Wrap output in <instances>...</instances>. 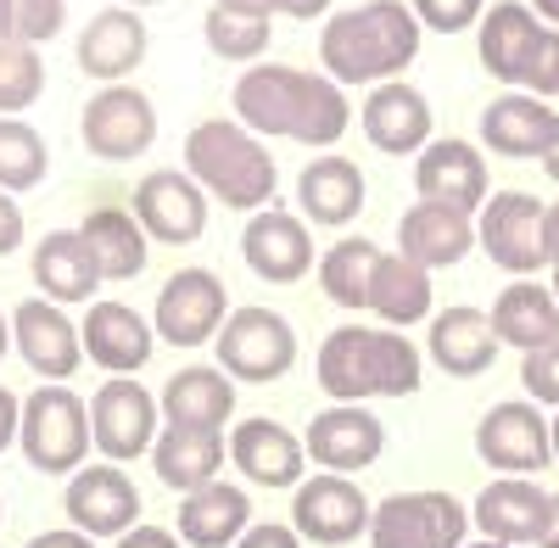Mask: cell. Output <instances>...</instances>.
I'll use <instances>...</instances> for the list:
<instances>
[{
  "mask_svg": "<svg viewBox=\"0 0 559 548\" xmlns=\"http://www.w3.org/2000/svg\"><path fill=\"white\" fill-rule=\"evenodd\" d=\"M79 342H84V358H96L107 376H134L140 364L152 358V347H157L152 325L129 302H90Z\"/></svg>",
  "mask_w": 559,
  "mask_h": 548,
  "instance_id": "cell-23",
  "label": "cell"
},
{
  "mask_svg": "<svg viewBox=\"0 0 559 548\" xmlns=\"http://www.w3.org/2000/svg\"><path fill=\"white\" fill-rule=\"evenodd\" d=\"M543 168H548V179H554V186H559V134H554V146L543 152Z\"/></svg>",
  "mask_w": 559,
  "mask_h": 548,
  "instance_id": "cell-53",
  "label": "cell"
},
{
  "mask_svg": "<svg viewBox=\"0 0 559 548\" xmlns=\"http://www.w3.org/2000/svg\"><path fill=\"white\" fill-rule=\"evenodd\" d=\"M521 386H526L532 403H554L559 408V342H548V347L521 358Z\"/></svg>",
  "mask_w": 559,
  "mask_h": 548,
  "instance_id": "cell-42",
  "label": "cell"
},
{
  "mask_svg": "<svg viewBox=\"0 0 559 548\" xmlns=\"http://www.w3.org/2000/svg\"><path fill=\"white\" fill-rule=\"evenodd\" d=\"M247 526H252V504H247V487L236 481H207L185 492L179 504V543L191 548H236Z\"/></svg>",
  "mask_w": 559,
  "mask_h": 548,
  "instance_id": "cell-27",
  "label": "cell"
},
{
  "mask_svg": "<svg viewBox=\"0 0 559 548\" xmlns=\"http://www.w3.org/2000/svg\"><path fill=\"white\" fill-rule=\"evenodd\" d=\"M559 134V118L548 102L526 96V90H509L481 112V146L498 157H543Z\"/></svg>",
  "mask_w": 559,
  "mask_h": 548,
  "instance_id": "cell-26",
  "label": "cell"
},
{
  "mask_svg": "<svg viewBox=\"0 0 559 548\" xmlns=\"http://www.w3.org/2000/svg\"><path fill=\"white\" fill-rule=\"evenodd\" d=\"M17 426H23V403H17L7 386H0V453L17 442Z\"/></svg>",
  "mask_w": 559,
  "mask_h": 548,
  "instance_id": "cell-48",
  "label": "cell"
},
{
  "mask_svg": "<svg viewBox=\"0 0 559 548\" xmlns=\"http://www.w3.org/2000/svg\"><path fill=\"white\" fill-rule=\"evenodd\" d=\"M224 319H229V291L218 274L213 269H179L157 291L152 331L168 347H202V342H213V331H224Z\"/></svg>",
  "mask_w": 559,
  "mask_h": 548,
  "instance_id": "cell-11",
  "label": "cell"
},
{
  "mask_svg": "<svg viewBox=\"0 0 559 548\" xmlns=\"http://www.w3.org/2000/svg\"><path fill=\"white\" fill-rule=\"evenodd\" d=\"M123 7H152V0H123Z\"/></svg>",
  "mask_w": 559,
  "mask_h": 548,
  "instance_id": "cell-58",
  "label": "cell"
},
{
  "mask_svg": "<svg viewBox=\"0 0 559 548\" xmlns=\"http://www.w3.org/2000/svg\"><path fill=\"white\" fill-rule=\"evenodd\" d=\"M408 12L419 17V28H437V34H459L481 17V0H408Z\"/></svg>",
  "mask_w": 559,
  "mask_h": 548,
  "instance_id": "cell-43",
  "label": "cell"
},
{
  "mask_svg": "<svg viewBox=\"0 0 559 548\" xmlns=\"http://www.w3.org/2000/svg\"><path fill=\"white\" fill-rule=\"evenodd\" d=\"M302 448H308V460L324 476H353V470L381 460L386 426L369 415V408H358V403H336V408H324V415L308 420V442Z\"/></svg>",
  "mask_w": 559,
  "mask_h": 548,
  "instance_id": "cell-17",
  "label": "cell"
},
{
  "mask_svg": "<svg viewBox=\"0 0 559 548\" xmlns=\"http://www.w3.org/2000/svg\"><path fill=\"white\" fill-rule=\"evenodd\" d=\"M476 236H481V252L498 269L521 274V281H532V274L548 263L543 258V202L532 191H498V196H487Z\"/></svg>",
  "mask_w": 559,
  "mask_h": 548,
  "instance_id": "cell-12",
  "label": "cell"
},
{
  "mask_svg": "<svg viewBox=\"0 0 559 548\" xmlns=\"http://www.w3.org/2000/svg\"><path fill=\"white\" fill-rule=\"evenodd\" d=\"M146 57V23H140L129 7H107L90 17V28L79 34V68L90 79H107V84H123V73L140 68Z\"/></svg>",
  "mask_w": 559,
  "mask_h": 548,
  "instance_id": "cell-29",
  "label": "cell"
},
{
  "mask_svg": "<svg viewBox=\"0 0 559 548\" xmlns=\"http://www.w3.org/2000/svg\"><path fill=\"white\" fill-rule=\"evenodd\" d=\"M229 460H236L241 476H252L258 487H297L302 481V460H308V448L280 426V420H241L236 437H229Z\"/></svg>",
  "mask_w": 559,
  "mask_h": 548,
  "instance_id": "cell-24",
  "label": "cell"
},
{
  "mask_svg": "<svg viewBox=\"0 0 559 548\" xmlns=\"http://www.w3.org/2000/svg\"><path fill=\"white\" fill-rule=\"evenodd\" d=\"M319 386L336 403L364 397H408L419 386V347L397 331L342 325L319 342Z\"/></svg>",
  "mask_w": 559,
  "mask_h": 548,
  "instance_id": "cell-3",
  "label": "cell"
},
{
  "mask_svg": "<svg viewBox=\"0 0 559 548\" xmlns=\"http://www.w3.org/2000/svg\"><path fill=\"white\" fill-rule=\"evenodd\" d=\"M134 224L146 236L168 241V247H185V241H197L207 230V191L197 186L191 174H179V168H157L146 174L134 186V202H129Z\"/></svg>",
  "mask_w": 559,
  "mask_h": 548,
  "instance_id": "cell-13",
  "label": "cell"
},
{
  "mask_svg": "<svg viewBox=\"0 0 559 548\" xmlns=\"http://www.w3.org/2000/svg\"><path fill=\"white\" fill-rule=\"evenodd\" d=\"M419 17L408 0H364L353 12H336L319 34L324 79L336 84H386L419 57Z\"/></svg>",
  "mask_w": 559,
  "mask_h": 548,
  "instance_id": "cell-2",
  "label": "cell"
},
{
  "mask_svg": "<svg viewBox=\"0 0 559 548\" xmlns=\"http://www.w3.org/2000/svg\"><path fill=\"white\" fill-rule=\"evenodd\" d=\"M68 23L62 0H12V45H45Z\"/></svg>",
  "mask_w": 559,
  "mask_h": 548,
  "instance_id": "cell-41",
  "label": "cell"
},
{
  "mask_svg": "<svg viewBox=\"0 0 559 548\" xmlns=\"http://www.w3.org/2000/svg\"><path fill=\"white\" fill-rule=\"evenodd\" d=\"M213 7L247 12V17H274V12H286V17H319V12H331V0H213Z\"/></svg>",
  "mask_w": 559,
  "mask_h": 548,
  "instance_id": "cell-44",
  "label": "cell"
},
{
  "mask_svg": "<svg viewBox=\"0 0 559 548\" xmlns=\"http://www.w3.org/2000/svg\"><path fill=\"white\" fill-rule=\"evenodd\" d=\"M431 358H437V370L448 376H481L492 370V358H498V336H492V319L481 308H442L431 319Z\"/></svg>",
  "mask_w": 559,
  "mask_h": 548,
  "instance_id": "cell-32",
  "label": "cell"
},
{
  "mask_svg": "<svg viewBox=\"0 0 559 548\" xmlns=\"http://www.w3.org/2000/svg\"><path fill=\"white\" fill-rule=\"evenodd\" d=\"M79 236L96 252L102 281H134V274L146 269V230H140L134 213H123V207H96L84 218Z\"/></svg>",
  "mask_w": 559,
  "mask_h": 548,
  "instance_id": "cell-36",
  "label": "cell"
},
{
  "mask_svg": "<svg viewBox=\"0 0 559 548\" xmlns=\"http://www.w3.org/2000/svg\"><path fill=\"white\" fill-rule=\"evenodd\" d=\"M476 453H481V465H492L503 476H537L554 465V431L532 397H509L481 415Z\"/></svg>",
  "mask_w": 559,
  "mask_h": 548,
  "instance_id": "cell-9",
  "label": "cell"
},
{
  "mask_svg": "<svg viewBox=\"0 0 559 548\" xmlns=\"http://www.w3.org/2000/svg\"><path fill=\"white\" fill-rule=\"evenodd\" d=\"M62 510H68L73 532H84V537H123L140 521V487L118 465H90V470L68 476Z\"/></svg>",
  "mask_w": 559,
  "mask_h": 548,
  "instance_id": "cell-16",
  "label": "cell"
},
{
  "mask_svg": "<svg viewBox=\"0 0 559 548\" xmlns=\"http://www.w3.org/2000/svg\"><path fill=\"white\" fill-rule=\"evenodd\" d=\"M481 68L526 96H559V28H548L526 0H498L481 12Z\"/></svg>",
  "mask_w": 559,
  "mask_h": 548,
  "instance_id": "cell-5",
  "label": "cell"
},
{
  "mask_svg": "<svg viewBox=\"0 0 559 548\" xmlns=\"http://www.w3.org/2000/svg\"><path fill=\"white\" fill-rule=\"evenodd\" d=\"M369 308H376L392 331L419 325L431 313V269L408 263L403 252H381L376 274H369Z\"/></svg>",
  "mask_w": 559,
  "mask_h": 548,
  "instance_id": "cell-35",
  "label": "cell"
},
{
  "mask_svg": "<svg viewBox=\"0 0 559 548\" xmlns=\"http://www.w3.org/2000/svg\"><path fill=\"white\" fill-rule=\"evenodd\" d=\"M236 118L258 134H286L302 146H336L347 134V96L336 79L258 62L236 79Z\"/></svg>",
  "mask_w": 559,
  "mask_h": 548,
  "instance_id": "cell-1",
  "label": "cell"
},
{
  "mask_svg": "<svg viewBox=\"0 0 559 548\" xmlns=\"http://www.w3.org/2000/svg\"><path fill=\"white\" fill-rule=\"evenodd\" d=\"M79 134H84V152L102 157V163H129L140 157L152 141H157V112H152V96L134 84H107L90 96L84 118H79Z\"/></svg>",
  "mask_w": 559,
  "mask_h": 548,
  "instance_id": "cell-10",
  "label": "cell"
},
{
  "mask_svg": "<svg viewBox=\"0 0 559 548\" xmlns=\"http://www.w3.org/2000/svg\"><path fill=\"white\" fill-rule=\"evenodd\" d=\"M17 442L28 453V465L45 476H73L90 453V408L68 392V386H34V397L23 403V426Z\"/></svg>",
  "mask_w": 559,
  "mask_h": 548,
  "instance_id": "cell-6",
  "label": "cell"
},
{
  "mask_svg": "<svg viewBox=\"0 0 559 548\" xmlns=\"http://www.w3.org/2000/svg\"><path fill=\"white\" fill-rule=\"evenodd\" d=\"M12 342H17L23 364H28L34 376H45V381H68V376L79 370V353H84L73 319H68L57 302H45V297L17 302V313H12Z\"/></svg>",
  "mask_w": 559,
  "mask_h": 548,
  "instance_id": "cell-20",
  "label": "cell"
},
{
  "mask_svg": "<svg viewBox=\"0 0 559 548\" xmlns=\"http://www.w3.org/2000/svg\"><path fill=\"white\" fill-rule=\"evenodd\" d=\"M548 431H554V465H559V420H548Z\"/></svg>",
  "mask_w": 559,
  "mask_h": 548,
  "instance_id": "cell-56",
  "label": "cell"
},
{
  "mask_svg": "<svg viewBox=\"0 0 559 548\" xmlns=\"http://www.w3.org/2000/svg\"><path fill=\"white\" fill-rule=\"evenodd\" d=\"M39 90H45V62H39V51H34V45L0 39V118L34 107Z\"/></svg>",
  "mask_w": 559,
  "mask_h": 548,
  "instance_id": "cell-40",
  "label": "cell"
},
{
  "mask_svg": "<svg viewBox=\"0 0 559 548\" xmlns=\"http://www.w3.org/2000/svg\"><path fill=\"white\" fill-rule=\"evenodd\" d=\"M28 548H96V537H84V532L62 526V532H39V537H28Z\"/></svg>",
  "mask_w": 559,
  "mask_h": 548,
  "instance_id": "cell-49",
  "label": "cell"
},
{
  "mask_svg": "<svg viewBox=\"0 0 559 548\" xmlns=\"http://www.w3.org/2000/svg\"><path fill=\"white\" fill-rule=\"evenodd\" d=\"M229 460V448L218 431H157L152 442V465L163 476V487H179V492H197L207 481H218V465Z\"/></svg>",
  "mask_w": 559,
  "mask_h": 548,
  "instance_id": "cell-33",
  "label": "cell"
},
{
  "mask_svg": "<svg viewBox=\"0 0 559 548\" xmlns=\"http://www.w3.org/2000/svg\"><path fill=\"white\" fill-rule=\"evenodd\" d=\"M163 415L174 431H224V420L236 415V381L213 364H191V370L168 376Z\"/></svg>",
  "mask_w": 559,
  "mask_h": 548,
  "instance_id": "cell-28",
  "label": "cell"
},
{
  "mask_svg": "<svg viewBox=\"0 0 559 548\" xmlns=\"http://www.w3.org/2000/svg\"><path fill=\"white\" fill-rule=\"evenodd\" d=\"M487 319H492L498 347L537 353V347L559 342V302H554V291H548V286H537V281H515V286H503Z\"/></svg>",
  "mask_w": 559,
  "mask_h": 548,
  "instance_id": "cell-31",
  "label": "cell"
},
{
  "mask_svg": "<svg viewBox=\"0 0 559 548\" xmlns=\"http://www.w3.org/2000/svg\"><path fill=\"white\" fill-rule=\"evenodd\" d=\"M236 548H302V537L280 521H258V526H247V537Z\"/></svg>",
  "mask_w": 559,
  "mask_h": 548,
  "instance_id": "cell-45",
  "label": "cell"
},
{
  "mask_svg": "<svg viewBox=\"0 0 559 548\" xmlns=\"http://www.w3.org/2000/svg\"><path fill=\"white\" fill-rule=\"evenodd\" d=\"M185 174L236 213H263L274 202V186H280L274 157L236 118H207L185 134Z\"/></svg>",
  "mask_w": 559,
  "mask_h": 548,
  "instance_id": "cell-4",
  "label": "cell"
},
{
  "mask_svg": "<svg viewBox=\"0 0 559 548\" xmlns=\"http://www.w3.org/2000/svg\"><path fill=\"white\" fill-rule=\"evenodd\" d=\"M543 258H548V269L559 274V202L543 207Z\"/></svg>",
  "mask_w": 559,
  "mask_h": 548,
  "instance_id": "cell-50",
  "label": "cell"
},
{
  "mask_svg": "<svg viewBox=\"0 0 559 548\" xmlns=\"http://www.w3.org/2000/svg\"><path fill=\"white\" fill-rule=\"evenodd\" d=\"M414 186H419V202L476 213L487 207V163L471 141H431L414 163Z\"/></svg>",
  "mask_w": 559,
  "mask_h": 548,
  "instance_id": "cell-19",
  "label": "cell"
},
{
  "mask_svg": "<svg viewBox=\"0 0 559 548\" xmlns=\"http://www.w3.org/2000/svg\"><path fill=\"white\" fill-rule=\"evenodd\" d=\"M376 263H381L376 241H364V236L336 241L331 252H324V263H319L324 297L342 302V308H369V274H376Z\"/></svg>",
  "mask_w": 559,
  "mask_h": 548,
  "instance_id": "cell-37",
  "label": "cell"
},
{
  "mask_svg": "<svg viewBox=\"0 0 559 548\" xmlns=\"http://www.w3.org/2000/svg\"><path fill=\"white\" fill-rule=\"evenodd\" d=\"M241 258L247 269L258 274V281L269 286H292L308 274L313 263V241H308V224L286 207H263L247 218V230H241Z\"/></svg>",
  "mask_w": 559,
  "mask_h": 548,
  "instance_id": "cell-18",
  "label": "cell"
},
{
  "mask_svg": "<svg viewBox=\"0 0 559 548\" xmlns=\"http://www.w3.org/2000/svg\"><path fill=\"white\" fill-rule=\"evenodd\" d=\"M537 548H559V492H548V526H543Z\"/></svg>",
  "mask_w": 559,
  "mask_h": 548,
  "instance_id": "cell-51",
  "label": "cell"
},
{
  "mask_svg": "<svg viewBox=\"0 0 559 548\" xmlns=\"http://www.w3.org/2000/svg\"><path fill=\"white\" fill-rule=\"evenodd\" d=\"M471 510L453 492H397L369 515V543L376 548H464Z\"/></svg>",
  "mask_w": 559,
  "mask_h": 548,
  "instance_id": "cell-7",
  "label": "cell"
},
{
  "mask_svg": "<svg viewBox=\"0 0 559 548\" xmlns=\"http://www.w3.org/2000/svg\"><path fill=\"white\" fill-rule=\"evenodd\" d=\"M548 291H554V302H559V274H554V286H548Z\"/></svg>",
  "mask_w": 559,
  "mask_h": 548,
  "instance_id": "cell-59",
  "label": "cell"
},
{
  "mask_svg": "<svg viewBox=\"0 0 559 548\" xmlns=\"http://www.w3.org/2000/svg\"><path fill=\"white\" fill-rule=\"evenodd\" d=\"M118 548H185V543L174 532H163V526H134V532L118 537Z\"/></svg>",
  "mask_w": 559,
  "mask_h": 548,
  "instance_id": "cell-47",
  "label": "cell"
},
{
  "mask_svg": "<svg viewBox=\"0 0 559 548\" xmlns=\"http://www.w3.org/2000/svg\"><path fill=\"white\" fill-rule=\"evenodd\" d=\"M297 207L313 224H347L364 213V174L347 157H319L297 179Z\"/></svg>",
  "mask_w": 559,
  "mask_h": 548,
  "instance_id": "cell-34",
  "label": "cell"
},
{
  "mask_svg": "<svg viewBox=\"0 0 559 548\" xmlns=\"http://www.w3.org/2000/svg\"><path fill=\"white\" fill-rule=\"evenodd\" d=\"M358 118H364L369 141H376L381 152H392V157H414V152L431 146V102L403 79H386V84L369 90Z\"/></svg>",
  "mask_w": 559,
  "mask_h": 548,
  "instance_id": "cell-21",
  "label": "cell"
},
{
  "mask_svg": "<svg viewBox=\"0 0 559 548\" xmlns=\"http://www.w3.org/2000/svg\"><path fill=\"white\" fill-rule=\"evenodd\" d=\"M7 347H12V325H7V313H0V358H7Z\"/></svg>",
  "mask_w": 559,
  "mask_h": 548,
  "instance_id": "cell-55",
  "label": "cell"
},
{
  "mask_svg": "<svg viewBox=\"0 0 559 548\" xmlns=\"http://www.w3.org/2000/svg\"><path fill=\"white\" fill-rule=\"evenodd\" d=\"M532 12H537L543 23H554V28H559V0H532Z\"/></svg>",
  "mask_w": 559,
  "mask_h": 548,
  "instance_id": "cell-52",
  "label": "cell"
},
{
  "mask_svg": "<svg viewBox=\"0 0 559 548\" xmlns=\"http://www.w3.org/2000/svg\"><path fill=\"white\" fill-rule=\"evenodd\" d=\"M23 247V207L12 202V191H0V258Z\"/></svg>",
  "mask_w": 559,
  "mask_h": 548,
  "instance_id": "cell-46",
  "label": "cell"
},
{
  "mask_svg": "<svg viewBox=\"0 0 559 548\" xmlns=\"http://www.w3.org/2000/svg\"><path fill=\"white\" fill-rule=\"evenodd\" d=\"M34 286L45 291V302H84V297H96L102 286V263L96 252L84 247L79 230H51V236H39L34 247Z\"/></svg>",
  "mask_w": 559,
  "mask_h": 548,
  "instance_id": "cell-30",
  "label": "cell"
},
{
  "mask_svg": "<svg viewBox=\"0 0 559 548\" xmlns=\"http://www.w3.org/2000/svg\"><path fill=\"white\" fill-rule=\"evenodd\" d=\"M471 521L481 526L487 543H503V548L537 543L543 526H548V492L537 481H526V476H498L492 487H481Z\"/></svg>",
  "mask_w": 559,
  "mask_h": 548,
  "instance_id": "cell-22",
  "label": "cell"
},
{
  "mask_svg": "<svg viewBox=\"0 0 559 548\" xmlns=\"http://www.w3.org/2000/svg\"><path fill=\"white\" fill-rule=\"evenodd\" d=\"M464 548H503V543H487V537H481V543H464Z\"/></svg>",
  "mask_w": 559,
  "mask_h": 548,
  "instance_id": "cell-57",
  "label": "cell"
},
{
  "mask_svg": "<svg viewBox=\"0 0 559 548\" xmlns=\"http://www.w3.org/2000/svg\"><path fill=\"white\" fill-rule=\"evenodd\" d=\"M0 39H12V0H0Z\"/></svg>",
  "mask_w": 559,
  "mask_h": 548,
  "instance_id": "cell-54",
  "label": "cell"
},
{
  "mask_svg": "<svg viewBox=\"0 0 559 548\" xmlns=\"http://www.w3.org/2000/svg\"><path fill=\"white\" fill-rule=\"evenodd\" d=\"M476 247V218L459 213V207H437V202H419L403 213L397 224V252L419 269H448L464 252Z\"/></svg>",
  "mask_w": 559,
  "mask_h": 548,
  "instance_id": "cell-25",
  "label": "cell"
},
{
  "mask_svg": "<svg viewBox=\"0 0 559 548\" xmlns=\"http://www.w3.org/2000/svg\"><path fill=\"white\" fill-rule=\"evenodd\" d=\"M297 358V336L286 313L274 308H236L218 331V370L229 381H280Z\"/></svg>",
  "mask_w": 559,
  "mask_h": 548,
  "instance_id": "cell-8",
  "label": "cell"
},
{
  "mask_svg": "<svg viewBox=\"0 0 559 548\" xmlns=\"http://www.w3.org/2000/svg\"><path fill=\"white\" fill-rule=\"evenodd\" d=\"M157 397L146 386H134L129 376H112L96 403H90V437H96V448L107 453V460H140V453H152L157 442Z\"/></svg>",
  "mask_w": 559,
  "mask_h": 548,
  "instance_id": "cell-15",
  "label": "cell"
},
{
  "mask_svg": "<svg viewBox=\"0 0 559 548\" xmlns=\"http://www.w3.org/2000/svg\"><path fill=\"white\" fill-rule=\"evenodd\" d=\"M369 498L358 481L347 476H308L292 498V532L308 537V543H324V548H342L353 537L369 532Z\"/></svg>",
  "mask_w": 559,
  "mask_h": 548,
  "instance_id": "cell-14",
  "label": "cell"
},
{
  "mask_svg": "<svg viewBox=\"0 0 559 548\" xmlns=\"http://www.w3.org/2000/svg\"><path fill=\"white\" fill-rule=\"evenodd\" d=\"M269 17H247V12H224L213 7L207 12V51L224 57V62H252L269 51Z\"/></svg>",
  "mask_w": 559,
  "mask_h": 548,
  "instance_id": "cell-39",
  "label": "cell"
},
{
  "mask_svg": "<svg viewBox=\"0 0 559 548\" xmlns=\"http://www.w3.org/2000/svg\"><path fill=\"white\" fill-rule=\"evenodd\" d=\"M45 168H51V152L39 129H28L23 118H0V191H34Z\"/></svg>",
  "mask_w": 559,
  "mask_h": 548,
  "instance_id": "cell-38",
  "label": "cell"
}]
</instances>
